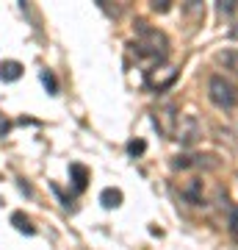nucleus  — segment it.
<instances>
[{
  "label": "nucleus",
  "instance_id": "obj_1",
  "mask_svg": "<svg viewBox=\"0 0 238 250\" xmlns=\"http://www.w3.org/2000/svg\"><path fill=\"white\" fill-rule=\"evenodd\" d=\"M136 56L141 59H152V62H164L169 56V39L164 31L150 28L144 20L136 22V45H133Z\"/></svg>",
  "mask_w": 238,
  "mask_h": 250
},
{
  "label": "nucleus",
  "instance_id": "obj_5",
  "mask_svg": "<svg viewBox=\"0 0 238 250\" xmlns=\"http://www.w3.org/2000/svg\"><path fill=\"white\" fill-rule=\"evenodd\" d=\"M175 111H177V108L172 106V103H166V106H164V108L158 111L161 120H164V123H161L158 128L164 131V134H175V131H177V123H180V117H177ZM158 114H155V117H158Z\"/></svg>",
  "mask_w": 238,
  "mask_h": 250
},
{
  "label": "nucleus",
  "instance_id": "obj_4",
  "mask_svg": "<svg viewBox=\"0 0 238 250\" xmlns=\"http://www.w3.org/2000/svg\"><path fill=\"white\" fill-rule=\"evenodd\" d=\"M175 81H177V70H175V67H152V70H147V83H150L155 92L169 89Z\"/></svg>",
  "mask_w": 238,
  "mask_h": 250
},
{
  "label": "nucleus",
  "instance_id": "obj_3",
  "mask_svg": "<svg viewBox=\"0 0 238 250\" xmlns=\"http://www.w3.org/2000/svg\"><path fill=\"white\" fill-rule=\"evenodd\" d=\"M202 136V125H200V120H197L194 114H183L180 117V123H177V131H175V139L183 147H191V145L197 142Z\"/></svg>",
  "mask_w": 238,
  "mask_h": 250
},
{
  "label": "nucleus",
  "instance_id": "obj_11",
  "mask_svg": "<svg viewBox=\"0 0 238 250\" xmlns=\"http://www.w3.org/2000/svg\"><path fill=\"white\" fill-rule=\"evenodd\" d=\"M11 223H14V228L22 231V233H34L36 231L34 225H31V220H28L25 214H19V211H17V214H11Z\"/></svg>",
  "mask_w": 238,
  "mask_h": 250
},
{
  "label": "nucleus",
  "instance_id": "obj_12",
  "mask_svg": "<svg viewBox=\"0 0 238 250\" xmlns=\"http://www.w3.org/2000/svg\"><path fill=\"white\" fill-rule=\"evenodd\" d=\"M39 78H42V83L47 86V92H50V95H55V92H58V83H55V75H53L50 70H42V75H39Z\"/></svg>",
  "mask_w": 238,
  "mask_h": 250
},
{
  "label": "nucleus",
  "instance_id": "obj_2",
  "mask_svg": "<svg viewBox=\"0 0 238 250\" xmlns=\"http://www.w3.org/2000/svg\"><path fill=\"white\" fill-rule=\"evenodd\" d=\"M208 98L213 106L219 108H236L238 106V89L233 81H227L224 75H211L208 81Z\"/></svg>",
  "mask_w": 238,
  "mask_h": 250
},
{
  "label": "nucleus",
  "instance_id": "obj_14",
  "mask_svg": "<svg viewBox=\"0 0 238 250\" xmlns=\"http://www.w3.org/2000/svg\"><path fill=\"white\" fill-rule=\"evenodd\" d=\"M144 147H147V145L141 142V139H133V142H128V153H130V156H141V153H144Z\"/></svg>",
  "mask_w": 238,
  "mask_h": 250
},
{
  "label": "nucleus",
  "instance_id": "obj_6",
  "mask_svg": "<svg viewBox=\"0 0 238 250\" xmlns=\"http://www.w3.org/2000/svg\"><path fill=\"white\" fill-rule=\"evenodd\" d=\"M22 78V64L19 62H3L0 64V81L6 83H14V81Z\"/></svg>",
  "mask_w": 238,
  "mask_h": 250
},
{
  "label": "nucleus",
  "instance_id": "obj_10",
  "mask_svg": "<svg viewBox=\"0 0 238 250\" xmlns=\"http://www.w3.org/2000/svg\"><path fill=\"white\" fill-rule=\"evenodd\" d=\"M100 203L106 208H116V206H122V192L119 189H103L100 192Z\"/></svg>",
  "mask_w": 238,
  "mask_h": 250
},
{
  "label": "nucleus",
  "instance_id": "obj_7",
  "mask_svg": "<svg viewBox=\"0 0 238 250\" xmlns=\"http://www.w3.org/2000/svg\"><path fill=\"white\" fill-rule=\"evenodd\" d=\"M70 175H72V187H75V192H83L89 184V170L83 167V164H70Z\"/></svg>",
  "mask_w": 238,
  "mask_h": 250
},
{
  "label": "nucleus",
  "instance_id": "obj_16",
  "mask_svg": "<svg viewBox=\"0 0 238 250\" xmlns=\"http://www.w3.org/2000/svg\"><path fill=\"white\" fill-rule=\"evenodd\" d=\"M169 9H172L169 0H152V11H161V14H164V11H169Z\"/></svg>",
  "mask_w": 238,
  "mask_h": 250
},
{
  "label": "nucleus",
  "instance_id": "obj_15",
  "mask_svg": "<svg viewBox=\"0 0 238 250\" xmlns=\"http://www.w3.org/2000/svg\"><path fill=\"white\" fill-rule=\"evenodd\" d=\"M216 9H219L221 14H233V11L238 9V0H221V3L216 6Z\"/></svg>",
  "mask_w": 238,
  "mask_h": 250
},
{
  "label": "nucleus",
  "instance_id": "obj_13",
  "mask_svg": "<svg viewBox=\"0 0 238 250\" xmlns=\"http://www.w3.org/2000/svg\"><path fill=\"white\" fill-rule=\"evenodd\" d=\"M227 225H230V233L238 239V206H233L230 208V220H227Z\"/></svg>",
  "mask_w": 238,
  "mask_h": 250
},
{
  "label": "nucleus",
  "instance_id": "obj_8",
  "mask_svg": "<svg viewBox=\"0 0 238 250\" xmlns=\"http://www.w3.org/2000/svg\"><path fill=\"white\" fill-rule=\"evenodd\" d=\"M183 197L188 200V203H202V181L200 178H191L188 184L183 187Z\"/></svg>",
  "mask_w": 238,
  "mask_h": 250
},
{
  "label": "nucleus",
  "instance_id": "obj_9",
  "mask_svg": "<svg viewBox=\"0 0 238 250\" xmlns=\"http://www.w3.org/2000/svg\"><path fill=\"white\" fill-rule=\"evenodd\" d=\"M216 62L224 64V70H230L233 75H238V50H221L216 53Z\"/></svg>",
  "mask_w": 238,
  "mask_h": 250
}]
</instances>
